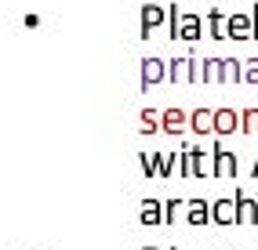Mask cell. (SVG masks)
<instances>
[{"mask_svg": "<svg viewBox=\"0 0 258 250\" xmlns=\"http://www.w3.org/2000/svg\"><path fill=\"white\" fill-rule=\"evenodd\" d=\"M251 178H258V156H254V163H251Z\"/></svg>", "mask_w": 258, "mask_h": 250, "instance_id": "cell-28", "label": "cell"}, {"mask_svg": "<svg viewBox=\"0 0 258 250\" xmlns=\"http://www.w3.org/2000/svg\"><path fill=\"white\" fill-rule=\"evenodd\" d=\"M204 37V19L197 11H182V29H178V40H185V44H197Z\"/></svg>", "mask_w": 258, "mask_h": 250, "instance_id": "cell-8", "label": "cell"}, {"mask_svg": "<svg viewBox=\"0 0 258 250\" xmlns=\"http://www.w3.org/2000/svg\"><path fill=\"white\" fill-rule=\"evenodd\" d=\"M160 26H167V8H160V4H146L142 15H139V33L149 40Z\"/></svg>", "mask_w": 258, "mask_h": 250, "instance_id": "cell-3", "label": "cell"}, {"mask_svg": "<svg viewBox=\"0 0 258 250\" xmlns=\"http://www.w3.org/2000/svg\"><path fill=\"white\" fill-rule=\"evenodd\" d=\"M175 174V153H160V178Z\"/></svg>", "mask_w": 258, "mask_h": 250, "instance_id": "cell-25", "label": "cell"}, {"mask_svg": "<svg viewBox=\"0 0 258 250\" xmlns=\"http://www.w3.org/2000/svg\"><path fill=\"white\" fill-rule=\"evenodd\" d=\"M189 149H193V178H208L211 163H208V156H204V149H197V145H189Z\"/></svg>", "mask_w": 258, "mask_h": 250, "instance_id": "cell-18", "label": "cell"}, {"mask_svg": "<svg viewBox=\"0 0 258 250\" xmlns=\"http://www.w3.org/2000/svg\"><path fill=\"white\" fill-rule=\"evenodd\" d=\"M189 127H193L197 135H215V109H197V112H189Z\"/></svg>", "mask_w": 258, "mask_h": 250, "instance_id": "cell-14", "label": "cell"}, {"mask_svg": "<svg viewBox=\"0 0 258 250\" xmlns=\"http://www.w3.org/2000/svg\"><path fill=\"white\" fill-rule=\"evenodd\" d=\"M233 199H236V210H240V225H258V199H251L244 189H236Z\"/></svg>", "mask_w": 258, "mask_h": 250, "instance_id": "cell-9", "label": "cell"}, {"mask_svg": "<svg viewBox=\"0 0 258 250\" xmlns=\"http://www.w3.org/2000/svg\"><path fill=\"white\" fill-rule=\"evenodd\" d=\"M167 80L171 83H200V62L193 55H182L175 62H167Z\"/></svg>", "mask_w": 258, "mask_h": 250, "instance_id": "cell-1", "label": "cell"}, {"mask_svg": "<svg viewBox=\"0 0 258 250\" xmlns=\"http://www.w3.org/2000/svg\"><path fill=\"white\" fill-rule=\"evenodd\" d=\"M204 22H208V37L211 40H229V29H226L229 15L222 8H208V11H204Z\"/></svg>", "mask_w": 258, "mask_h": 250, "instance_id": "cell-6", "label": "cell"}, {"mask_svg": "<svg viewBox=\"0 0 258 250\" xmlns=\"http://www.w3.org/2000/svg\"><path fill=\"white\" fill-rule=\"evenodd\" d=\"M240 135H258V109L240 112Z\"/></svg>", "mask_w": 258, "mask_h": 250, "instance_id": "cell-20", "label": "cell"}, {"mask_svg": "<svg viewBox=\"0 0 258 250\" xmlns=\"http://www.w3.org/2000/svg\"><path fill=\"white\" fill-rule=\"evenodd\" d=\"M244 83H254V87H258V58L244 62Z\"/></svg>", "mask_w": 258, "mask_h": 250, "instance_id": "cell-24", "label": "cell"}, {"mask_svg": "<svg viewBox=\"0 0 258 250\" xmlns=\"http://www.w3.org/2000/svg\"><path fill=\"white\" fill-rule=\"evenodd\" d=\"M211 221L215 225H240L236 199H215V203H211Z\"/></svg>", "mask_w": 258, "mask_h": 250, "instance_id": "cell-7", "label": "cell"}, {"mask_svg": "<svg viewBox=\"0 0 258 250\" xmlns=\"http://www.w3.org/2000/svg\"><path fill=\"white\" fill-rule=\"evenodd\" d=\"M236 171H240L236 153H229V149L215 145V149H211V178H218V181H233Z\"/></svg>", "mask_w": 258, "mask_h": 250, "instance_id": "cell-2", "label": "cell"}, {"mask_svg": "<svg viewBox=\"0 0 258 250\" xmlns=\"http://www.w3.org/2000/svg\"><path fill=\"white\" fill-rule=\"evenodd\" d=\"M22 26H26V29H37V26H40V15H26Z\"/></svg>", "mask_w": 258, "mask_h": 250, "instance_id": "cell-26", "label": "cell"}, {"mask_svg": "<svg viewBox=\"0 0 258 250\" xmlns=\"http://www.w3.org/2000/svg\"><path fill=\"white\" fill-rule=\"evenodd\" d=\"M185 207V199H167L164 203V225H175V214Z\"/></svg>", "mask_w": 258, "mask_h": 250, "instance_id": "cell-23", "label": "cell"}, {"mask_svg": "<svg viewBox=\"0 0 258 250\" xmlns=\"http://www.w3.org/2000/svg\"><path fill=\"white\" fill-rule=\"evenodd\" d=\"M139 80H142V91H146V87H157V83H164V80H167V62H164V58H142Z\"/></svg>", "mask_w": 258, "mask_h": 250, "instance_id": "cell-4", "label": "cell"}, {"mask_svg": "<svg viewBox=\"0 0 258 250\" xmlns=\"http://www.w3.org/2000/svg\"><path fill=\"white\" fill-rule=\"evenodd\" d=\"M229 40H254V22H251V11H233L229 15Z\"/></svg>", "mask_w": 258, "mask_h": 250, "instance_id": "cell-5", "label": "cell"}, {"mask_svg": "<svg viewBox=\"0 0 258 250\" xmlns=\"http://www.w3.org/2000/svg\"><path fill=\"white\" fill-rule=\"evenodd\" d=\"M139 221H142L146 228L164 225V203H160V199H142V207H139Z\"/></svg>", "mask_w": 258, "mask_h": 250, "instance_id": "cell-11", "label": "cell"}, {"mask_svg": "<svg viewBox=\"0 0 258 250\" xmlns=\"http://www.w3.org/2000/svg\"><path fill=\"white\" fill-rule=\"evenodd\" d=\"M200 83H222V58H204L200 62Z\"/></svg>", "mask_w": 258, "mask_h": 250, "instance_id": "cell-15", "label": "cell"}, {"mask_svg": "<svg viewBox=\"0 0 258 250\" xmlns=\"http://www.w3.org/2000/svg\"><path fill=\"white\" fill-rule=\"evenodd\" d=\"M185 123H189V112H182V109H164L160 112V127L167 135H182Z\"/></svg>", "mask_w": 258, "mask_h": 250, "instance_id": "cell-12", "label": "cell"}, {"mask_svg": "<svg viewBox=\"0 0 258 250\" xmlns=\"http://www.w3.org/2000/svg\"><path fill=\"white\" fill-rule=\"evenodd\" d=\"M139 163L146 178H160V149H153V153H139Z\"/></svg>", "mask_w": 258, "mask_h": 250, "instance_id": "cell-17", "label": "cell"}, {"mask_svg": "<svg viewBox=\"0 0 258 250\" xmlns=\"http://www.w3.org/2000/svg\"><path fill=\"white\" fill-rule=\"evenodd\" d=\"M178 174L193 178V149H189V145H182V153H178Z\"/></svg>", "mask_w": 258, "mask_h": 250, "instance_id": "cell-22", "label": "cell"}, {"mask_svg": "<svg viewBox=\"0 0 258 250\" xmlns=\"http://www.w3.org/2000/svg\"><path fill=\"white\" fill-rule=\"evenodd\" d=\"M222 83H244V62L222 58Z\"/></svg>", "mask_w": 258, "mask_h": 250, "instance_id": "cell-16", "label": "cell"}, {"mask_svg": "<svg viewBox=\"0 0 258 250\" xmlns=\"http://www.w3.org/2000/svg\"><path fill=\"white\" fill-rule=\"evenodd\" d=\"M233 131H240V112H233V109H215V135L226 138V135H233Z\"/></svg>", "mask_w": 258, "mask_h": 250, "instance_id": "cell-10", "label": "cell"}, {"mask_svg": "<svg viewBox=\"0 0 258 250\" xmlns=\"http://www.w3.org/2000/svg\"><path fill=\"white\" fill-rule=\"evenodd\" d=\"M251 22H254V40H258V4H251Z\"/></svg>", "mask_w": 258, "mask_h": 250, "instance_id": "cell-27", "label": "cell"}, {"mask_svg": "<svg viewBox=\"0 0 258 250\" xmlns=\"http://www.w3.org/2000/svg\"><path fill=\"white\" fill-rule=\"evenodd\" d=\"M185 221L189 225H208L211 221V203H204V199H185Z\"/></svg>", "mask_w": 258, "mask_h": 250, "instance_id": "cell-13", "label": "cell"}, {"mask_svg": "<svg viewBox=\"0 0 258 250\" xmlns=\"http://www.w3.org/2000/svg\"><path fill=\"white\" fill-rule=\"evenodd\" d=\"M178 29H182V8L171 4V8H167V37L178 40Z\"/></svg>", "mask_w": 258, "mask_h": 250, "instance_id": "cell-19", "label": "cell"}, {"mask_svg": "<svg viewBox=\"0 0 258 250\" xmlns=\"http://www.w3.org/2000/svg\"><path fill=\"white\" fill-rule=\"evenodd\" d=\"M146 250H160V246H146Z\"/></svg>", "mask_w": 258, "mask_h": 250, "instance_id": "cell-29", "label": "cell"}, {"mask_svg": "<svg viewBox=\"0 0 258 250\" xmlns=\"http://www.w3.org/2000/svg\"><path fill=\"white\" fill-rule=\"evenodd\" d=\"M139 131H142V135H157V131H164V127H160V112L146 109V112H142V123H139Z\"/></svg>", "mask_w": 258, "mask_h": 250, "instance_id": "cell-21", "label": "cell"}]
</instances>
